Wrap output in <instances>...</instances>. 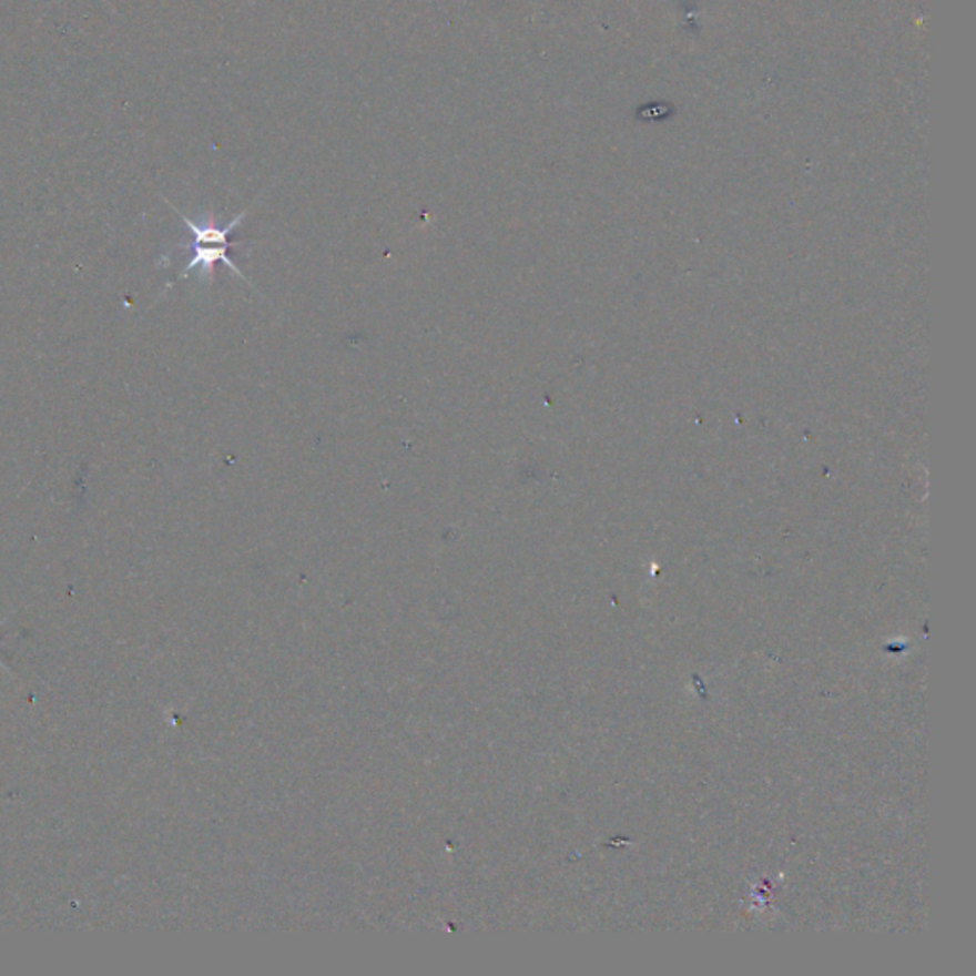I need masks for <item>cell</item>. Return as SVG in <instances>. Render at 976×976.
<instances>
[{
	"label": "cell",
	"mask_w": 976,
	"mask_h": 976,
	"mask_svg": "<svg viewBox=\"0 0 976 976\" xmlns=\"http://www.w3.org/2000/svg\"><path fill=\"white\" fill-rule=\"evenodd\" d=\"M0 665H2V662H0Z\"/></svg>",
	"instance_id": "7a4b0ae2"
},
{
	"label": "cell",
	"mask_w": 976,
	"mask_h": 976,
	"mask_svg": "<svg viewBox=\"0 0 976 976\" xmlns=\"http://www.w3.org/2000/svg\"><path fill=\"white\" fill-rule=\"evenodd\" d=\"M170 206H172V204H170ZM172 209H174V206H172ZM174 211H176V209H174ZM177 214L182 216L183 224L187 225V230H190L191 235H193L191 244L185 246V248H190V251L193 252V258L190 260L187 267L183 270L182 277H187L193 270H199V272H201V277L211 281V278L214 277V265H216L217 262H222V264L227 265L231 272L235 273L237 277L244 278L241 270H238L237 265L233 264L230 258L231 246H238L241 243H230V235L231 231L243 224V220L248 212H241L238 216L233 217L230 224L224 225V227H220V225L216 224V220H214L212 214L204 220L203 224H197L195 220L183 216L182 212H177ZM244 281H246V278H244Z\"/></svg>",
	"instance_id": "6da1fadb"
}]
</instances>
